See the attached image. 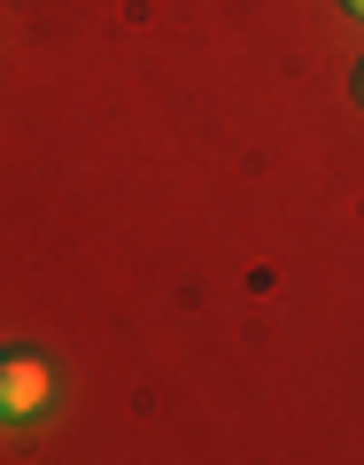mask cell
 I'll return each instance as SVG.
<instances>
[{
    "mask_svg": "<svg viewBox=\"0 0 364 465\" xmlns=\"http://www.w3.org/2000/svg\"><path fill=\"white\" fill-rule=\"evenodd\" d=\"M341 8H349V16H364V0H341Z\"/></svg>",
    "mask_w": 364,
    "mask_h": 465,
    "instance_id": "obj_2",
    "label": "cell"
},
{
    "mask_svg": "<svg viewBox=\"0 0 364 465\" xmlns=\"http://www.w3.org/2000/svg\"><path fill=\"white\" fill-rule=\"evenodd\" d=\"M54 396V372L39 365L32 349H8L0 357V419H39Z\"/></svg>",
    "mask_w": 364,
    "mask_h": 465,
    "instance_id": "obj_1",
    "label": "cell"
},
{
    "mask_svg": "<svg viewBox=\"0 0 364 465\" xmlns=\"http://www.w3.org/2000/svg\"><path fill=\"white\" fill-rule=\"evenodd\" d=\"M357 101H364V63H357Z\"/></svg>",
    "mask_w": 364,
    "mask_h": 465,
    "instance_id": "obj_3",
    "label": "cell"
}]
</instances>
